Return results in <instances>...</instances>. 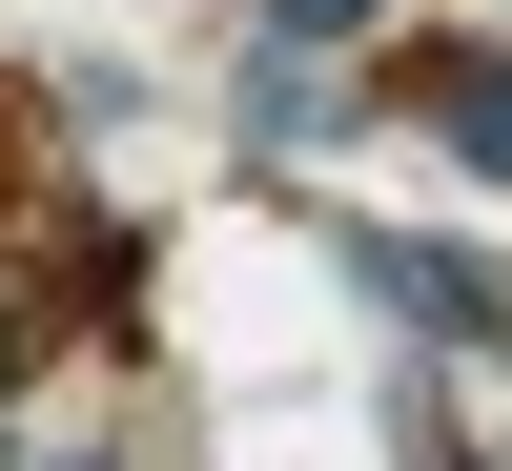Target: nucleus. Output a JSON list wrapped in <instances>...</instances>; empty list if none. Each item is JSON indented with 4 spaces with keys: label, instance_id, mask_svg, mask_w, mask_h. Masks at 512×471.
Wrapping results in <instances>:
<instances>
[{
    "label": "nucleus",
    "instance_id": "4",
    "mask_svg": "<svg viewBox=\"0 0 512 471\" xmlns=\"http://www.w3.org/2000/svg\"><path fill=\"white\" fill-rule=\"evenodd\" d=\"M21 349H41V328H21V287H0V390H21Z\"/></svg>",
    "mask_w": 512,
    "mask_h": 471
},
{
    "label": "nucleus",
    "instance_id": "5",
    "mask_svg": "<svg viewBox=\"0 0 512 471\" xmlns=\"http://www.w3.org/2000/svg\"><path fill=\"white\" fill-rule=\"evenodd\" d=\"M82 471H103V451H82Z\"/></svg>",
    "mask_w": 512,
    "mask_h": 471
},
{
    "label": "nucleus",
    "instance_id": "2",
    "mask_svg": "<svg viewBox=\"0 0 512 471\" xmlns=\"http://www.w3.org/2000/svg\"><path fill=\"white\" fill-rule=\"evenodd\" d=\"M410 103H431L451 144H472L492 185H512V62H410Z\"/></svg>",
    "mask_w": 512,
    "mask_h": 471
},
{
    "label": "nucleus",
    "instance_id": "3",
    "mask_svg": "<svg viewBox=\"0 0 512 471\" xmlns=\"http://www.w3.org/2000/svg\"><path fill=\"white\" fill-rule=\"evenodd\" d=\"M267 21H287V41H349V21H369V0H267Z\"/></svg>",
    "mask_w": 512,
    "mask_h": 471
},
{
    "label": "nucleus",
    "instance_id": "1",
    "mask_svg": "<svg viewBox=\"0 0 512 471\" xmlns=\"http://www.w3.org/2000/svg\"><path fill=\"white\" fill-rule=\"evenodd\" d=\"M369 287H390L410 328H472V349H512V287H492V267H451V246H369Z\"/></svg>",
    "mask_w": 512,
    "mask_h": 471
}]
</instances>
